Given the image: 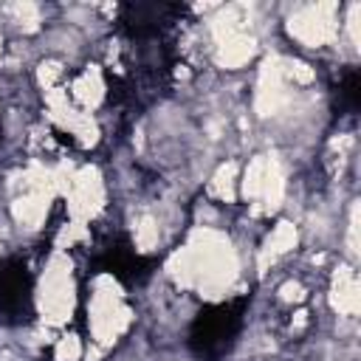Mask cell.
Here are the masks:
<instances>
[{"instance_id":"7a4b0ae2","label":"cell","mask_w":361,"mask_h":361,"mask_svg":"<svg viewBox=\"0 0 361 361\" xmlns=\"http://www.w3.org/2000/svg\"><path fill=\"white\" fill-rule=\"evenodd\" d=\"M237 319L240 313L234 307H214L212 313L200 316L197 319V327L192 333V344L197 347V353L203 355H214V353H223L231 341V336L237 333Z\"/></svg>"},{"instance_id":"6da1fadb","label":"cell","mask_w":361,"mask_h":361,"mask_svg":"<svg viewBox=\"0 0 361 361\" xmlns=\"http://www.w3.org/2000/svg\"><path fill=\"white\" fill-rule=\"evenodd\" d=\"M31 313V276L23 262L0 265V322L17 324Z\"/></svg>"}]
</instances>
